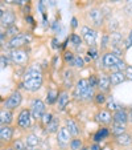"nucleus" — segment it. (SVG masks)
Wrapping results in <instances>:
<instances>
[{
	"label": "nucleus",
	"instance_id": "obj_1",
	"mask_svg": "<svg viewBox=\"0 0 132 150\" xmlns=\"http://www.w3.org/2000/svg\"><path fill=\"white\" fill-rule=\"evenodd\" d=\"M42 84H44V73H42L41 67L38 64H33L25 69L20 86L29 93H34L41 89Z\"/></svg>",
	"mask_w": 132,
	"mask_h": 150
},
{
	"label": "nucleus",
	"instance_id": "obj_2",
	"mask_svg": "<svg viewBox=\"0 0 132 150\" xmlns=\"http://www.w3.org/2000/svg\"><path fill=\"white\" fill-rule=\"evenodd\" d=\"M95 89H93L89 84V79H79L73 88V98L79 102L94 101Z\"/></svg>",
	"mask_w": 132,
	"mask_h": 150
},
{
	"label": "nucleus",
	"instance_id": "obj_3",
	"mask_svg": "<svg viewBox=\"0 0 132 150\" xmlns=\"http://www.w3.org/2000/svg\"><path fill=\"white\" fill-rule=\"evenodd\" d=\"M101 61H102V68L108 72H116V71L124 72L127 68L126 61H124L123 59H120V57H118L111 51L103 52L102 57H101Z\"/></svg>",
	"mask_w": 132,
	"mask_h": 150
},
{
	"label": "nucleus",
	"instance_id": "obj_4",
	"mask_svg": "<svg viewBox=\"0 0 132 150\" xmlns=\"http://www.w3.org/2000/svg\"><path fill=\"white\" fill-rule=\"evenodd\" d=\"M9 61L15 65L24 67L29 62V51H27L25 48H19V49H12L8 53Z\"/></svg>",
	"mask_w": 132,
	"mask_h": 150
},
{
	"label": "nucleus",
	"instance_id": "obj_5",
	"mask_svg": "<svg viewBox=\"0 0 132 150\" xmlns=\"http://www.w3.org/2000/svg\"><path fill=\"white\" fill-rule=\"evenodd\" d=\"M31 33L29 32H20V33H17L15 37H12V39L8 40V42H7V47H8L9 51H12V49H19V48H24V47H27L31 42Z\"/></svg>",
	"mask_w": 132,
	"mask_h": 150
},
{
	"label": "nucleus",
	"instance_id": "obj_6",
	"mask_svg": "<svg viewBox=\"0 0 132 150\" xmlns=\"http://www.w3.org/2000/svg\"><path fill=\"white\" fill-rule=\"evenodd\" d=\"M87 17H89V21L91 23V27L94 29H99L104 25V12L102 8H98V7H94V8H90L89 12H87Z\"/></svg>",
	"mask_w": 132,
	"mask_h": 150
},
{
	"label": "nucleus",
	"instance_id": "obj_7",
	"mask_svg": "<svg viewBox=\"0 0 132 150\" xmlns=\"http://www.w3.org/2000/svg\"><path fill=\"white\" fill-rule=\"evenodd\" d=\"M29 110H31L33 120L41 121L42 116L46 113V104L42 101L41 98H34V100H32V102H31Z\"/></svg>",
	"mask_w": 132,
	"mask_h": 150
},
{
	"label": "nucleus",
	"instance_id": "obj_8",
	"mask_svg": "<svg viewBox=\"0 0 132 150\" xmlns=\"http://www.w3.org/2000/svg\"><path fill=\"white\" fill-rule=\"evenodd\" d=\"M81 37L89 47H95L96 45V40H98V33L93 27L83 25L81 28Z\"/></svg>",
	"mask_w": 132,
	"mask_h": 150
},
{
	"label": "nucleus",
	"instance_id": "obj_9",
	"mask_svg": "<svg viewBox=\"0 0 132 150\" xmlns=\"http://www.w3.org/2000/svg\"><path fill=\"white\" fill-rule=\"evenodd\" d=\"M21 102H23V94L19 89H16L4 100V108L9 109V110H15L21 105Z\"/></svg>",
	"mask_w": 132,
	"mask_h": 150
},
{
	"label": "nucleus",
	"instance_id": "obj_10",
	"mask_svg": "<svg viewBox=\"0 0 132 150\" xmlns=\"http://www.w3.org/2000/svg\"><path fill=\"white\" fill-rule=\"evenodd\" d=\"M32 113L29 110V108H25V109H21L20 113L17 114V126L23 130H28L29 127L32 126Z\"/></svg>",
	"mask_w": 132,
	"mask_h": 150
},
{
	"label": "nucleus",
	"instance_id": "obj_11",
	"mask_svg": "<svg viewBox=\"0 0 132 150\" xmlns=\"http://www.w3.org/2000/svg\"><path fill=\"white\" fill-rule=\"evenodd\" d=\"M71 134L69 133V130L66 129V126H61L57 132V145H58L59 149L65 150L68 149L69 145H70V141H71Z\"/></svg>",
	"mask_w": 132,
	"mask_h": 150
},
{
	"label": "nucleus",
	"instance_id": "obj_12",
	"mask_svg": "<svg viewBox=\"0 0 132 150\" xmlns=\"http://www.w3.org/2000/svg\"><path fill=\"white\" fill-rule=\"evenodd\" d=\"M95 121L98 124H101L102 126H108V125L114 124V118H112V113L108 109H101L96 112L95 114Z\"/></svg>",
	"mask_w": 132,
	"mask_h": 150
},
{
	"label": "nucleus",
	"instance_id": "obj_13",
	"mask_svg": "<svg viewBox=\"0 0 132 150\" xmlns=\"http://www.w3.org/2000/svg\"><path fill=\"white\" fill-rule=\"evenodd\" d=\"M111 81H110V74L106 72H102L101 74H98V91L103 92V93H108L111 91Z\"/></svg>",
	"mask_w": 132,
	"mask_h": 150
},
{
	"label": "nucleus",
	"instance_id": "obj_14",
	"mask_svg": "<svg viewBox=\"0 0 132 150\" xmlns=\"http://www.w3.org/2000/svg\"><path fill=\"white\" fill-rule=\"evenodd\" d=\"M71 100V96L69 93V91L62 88L61 91L58 92V97H57V106H58V110L59 112H64L66 109V106L69 105Z\"/></svg>",
	"mask_w": 132,
	"mask_h": 150
},
{
	"label": "nucleus",
	"instance_id": "obj_15",
	"mask_svg": "<svg viewBox=\"0 0 132 150\" xmlns=\"http://www.w3.org/2000/svg\"><path fill=\"white\" fill-rule=\"evenodd\" d=\"M16 20H17L16 13L13 11H11V9H6L4 15L0 17V25L3 27V28H8V27L15 25Z\"/></svg>",
	"mask_w": 132,
	"mask_h": 150
},
{
	"label": "nucleus",
	"instance_id": "obj_16",
	"mask_svg": "<svg viewBox=\"0 0 132 150\" xmlns=\"http://www.w3.org/2000/svg\"><path fill=\"white\" fill-rule=\"evenodd\" d=\"M15 134V129L11 126V125H0V141L1 142H8L12 141Z\"/></svg>",
	"mask_w": 132,
	"mask_h": 150
},
{
	"label": "nucleus",
	"instance_id": "obj_17",
	"mask_svg": "<svg viewBox=\"0 0 132 150\" xmlns=\"http://www.w3.org/2000/svg\"><path fill=\"white\" fill-rule=\"evenodd\" d=\"M62 82H64V89L66 91H70L71 88H74V72L70 68H66L62 73Z\"/></svg>",
	"mask_w": 132,
	"mask_h": 150
},
{
	"label": "nucleus",
	"instance_id": "obj_18",
	"mask_svg": "<svg viewBox=\"0 0 132 150\" xmlns=\"http://www.w3.org/2000/svg\"><path fill=\"white\" fill-rule=\"evenodd\" d=\"M65 126L71 134V137H79L81 136V125L73 118H66L65 120Z\"/></svg>",
	"mask_w": 132,
	"mask_h": 150
},
{
	"label": "nucleus",
	"instance_id": "obj_19",
	"mask_svg": "<svg viewBox=\"0 0 132 150\" xmlns=\"http://www.w3.org/2000/svg\"><path fill=\"white\" fill-rule=\"evenodd\" d=\"M108 39H110V48L111 49H116L123 47V35L120 32L115 31L108 33Z\"/></svg>",
	"mask_w": 132,
	"mask_h": 150
},
{
	"label": "nucleus",
	"instance_id": "obj_20",
	"mask_svg": "<svg viewBox=\"0 0 132 150\" xmlns=\"http://www.w3.org/2000/svg\"><path fill=\"white\" fill-rule=\"evenodd\" d=\"M110 74V81H111V86H118L122 82L127 80L126 73L123 71H116V72H108Z\"/></svg>",
	"mask_w": 132,
	"mask_h": 150
},
{
	"label": "nucleus",
	"instance_id": "obj_21",
	"mask_svg": "<svg viewBox=\"0 0 132 150\" xmlns=\"http://www.w3.org/2000/svg\"><path fill=\"white\" fill-rule=\"evenodd\" d=\"M112 118L115 124H122V125H126L128 122V112L126 109H119V110L114 112L112 113Z\"/></svg>",
	"mask_w": 132,
	"mask_h": 150
},
{
	"label": "nucleus",
	"instance_id": "obj_22",
	"mask_svg": "<svg viewBox=\"0 0 132 150\" xmlns=\"http://www.w3.org/2000/svg\"><path fill=\"white\" fill-rule=\"evenodd\" d=\"M13 121V110L7 108L0 109V125H11Z\"/></svg>",
	"mask_w": 132,
	"mask_h": 150
},
{
	"label": "nucleus",
	"instance_id": "obj_23",
	"mask_svg": "<svg viewBox=\"0 0 132 150\" xmlns=\"http://www.w3.org/2000/svg\"><path fill=\"white\" fill-rule=\"evenodd\" d=\"M111 134V132H110V127L107 126H103L101 127L99 130L95 132V134L93 136V139H94V144H101L102 141H104V139L107 138V137Z\"/></svg>",
	"mask_w": 132,
	"mask_h": 150
},
{
	"label": "nucleus",
	"instance_id": "obj_24",
	"mask_svg": "<svg viewBox=\"0 0 132 150\" xmlns=\"http://www.w3.org/2000/svg\"><path fill=\"white\" fill-rule=\"evenodd\" d=\"M24 142H25L27 147H38L42 141L37 134L31 133V134H27V137L24 138Z\"/></svg>",
	"mask_w": 132,
	"mask_h": 150
},
{
	"label": "nucleus",
	"instance_id": "obj_25",
	"mask_svg": "<svg viewBox=\"0 0 132 150\" xmlns=\"http://www.w3.org/2000/svg\"><path fill=\"white\" fill-rule=\"evenodd\" d=\"M115 141H116V144H118L119 146H123V147L131 146V145H132V136L126 132V133H123V134H120V136L115 137Z\"/></svg>",
	"mask_w": 132,
	"mask_h": 150
},
{
	"label": "nucleus",
	"instance_id": "obj_26",
	"mask_svg": "<svg viewBox=\"0 0 132 150\" xmlns=\"http://www.w3.org/2000/svg\"><path fill=\"white\" fill-rule=\"evenodd\" d=\"M59 127H61V126H59V118L54 116L53 120H52V121L45 126V133H48V134L56 133L57 134V132H58Z\"/></svg>",
	"mask_w": 132,
	"mask_h": 150
},
{
	"label": "nucleus",
	"instance_id": "obj_27",
	"mask_svg": "<svg viewBox=\"0 0 132 150\" xmlns=\"http://www.w3.org/2000/svg\"><path fill=\"white\" fill-rule=\"evenodd\" d=\"M110 132H111V134H112L114 137H118L120 136V134L126 133L127 132V127L126 125H122V124H111V127H110Z\"/></svg>",
	"mask_w": 132,
	"mask_h": 150
},
{
	"label": "nucleus",
	"instance_id": "obj_28",
	"mask_svg": "<svg viewBox=\"0 0 132 150\" xmlns=\"http://www.w3.org/2000/svg\"><path fill=\"white\" fill-rule=\"evenodd\" d=\"M106 104H107V109H108L110 112H116V110H119V109H122V106L115 101V98H114L112 96L107 97V102H106Z\"/></svg>",
	"mask_w": 132,
	"mask_h": 150
},
{
	"label": "nucleus",
	"instance_id": "obj_29",
	"mask_svg": "<svg viewBox=\"0 0 132 150\" xmlns=\"http://www.w3.org/2000/svg\"><path fill=\"white\" fill-rule=\"evenodd\" d=\"M17 33H20V29L19 27L15 24V25L12 27H8V28H6V31H4V36H6V39H12V37H15Z\"/></svg>",
	"mask_w": 132,
	"mask_h": 150
},
{
	"label": "nucleus",
	"instance_id": "obj_30",
	"mask_svg": "<svg viewBox=\"0 0 132 150\" xmlns=\"http://www.w3.org/2000/svg\"><path fill=\"white\" fill-rule=\"evenodd\" d=\"M94 102H95L96 105H103L107 102V94L103 93V92H95V94H94Z\"/></svg>",
	"mask_w": 132,
	"mask_h": 150
},
{
	"label": "nucleus",
	"instance_id": "obj_31",
	"mask_svg": "<svg viewBox=\"0 0 132 150\" xmlns=\"http://www.w3.org/2000/svg\"><path fill=\"white\" fill-rule=\"evenodd\" d=\"M82 146H83V142L79 137H73L70 141V145H69L70 150H81Z\"/></svg>",
	"mask_w": 132,
	"mask_h": 150
},
{
	"label": "nucleus",
	"instance_id": "obj_32",
	"mask_svg": "<svg viewBox=\"0 0 132 150\" xmlns=\"http://www.w3.org/2000/svg\"><path fill=\"white\" fill-rule=\"evenodd\" d=\"M57 97H58V92L57 91H53V89H50V91L48 92V97H46V104L48 105H53L57 102Z\"/></svg>",
	"mask_w": 132,
	"mask_h": 150
},
{
	"label": "nucleus",
	"instance_id": "obj_33",
	"mask_svg": "<svg viewBox=\"0 0 132 150\" xmlns=\"http://www.w3.org/2000/svg\"><path fill=\"white\" fill-rule=\"evenodd\" d=\"M69 40H70V42L73 44L74 47H75V48H81L82 44H83V40H82V37L79 36V35H77V33H73V35H71Z\"/></svg>",
	"mask_w": 132,
	"mask_h": 150
},
{
	"label": "nucleus",
	"instance_id": "obj_34",
	"mask_svg": "<svg viewBox=\"0 0 132 150\" xmlns=\"http://www.w3.org/2000/svg\"><path fill=\"white\" fill-rule=\"evenodd\" d=\"M71 67H74V68H83V67H85L83 57H82L81 54H75V56H74V60H73Z\"/></svg>",
	"mask_w": 132,
	"mask_h": 150
},
{
	"label": "nucleus",
	"instance_id": "obj_35",
	"mask_svg": "<svg viewBox=\"0 0 132 150\" xmlns=\"http://www.w3.org/2000/svg\"><path fill=\"white\" fill-rule=\"evenodd\" d=\"M12 147L13 150H27V145L24 142V139H16L12 142Z\"/></svg>",
	"mask_w": 132,
	"mask_h": 150
},
{
	"label": "nucleus",
	"instance_id": "obj_36",
	"mask_svg": "<svg viewBox=\"0 0 132 150\" xmlns=\"http://www.w3.org/2000/svg\"><path fill=\"white\" fill-rule=\"evenodd\" d=\"M74 56H75V54H74L71 51H65V53H64V61H65V64H69V67H71V64H73V60H74Z\"/></svg>",
	"mask_w": 132,
	"mask_h": 150
},
{
	"label": "nucleus",
	"instance_id": "obj_37",
	"mask_svg": "<svg viewBox=\"0 0 132 150\" xmlns=\"http://www.w3.org/2000/svg\"><path fill=\"white\" fill-rule=\"evenodd\" d=\"M98 54H99V51H98V48H96V45L95 47H89V49H87V56L90 57L91 60L98 59Z\"/></svg>",
	"mask_w": 132,
	"mask_h": 150
},
{
	"label": "nucleus",
	"instance_id": "obj_38",
	"mask_svg": "<svg viewBox=\"0 0 132 150\" xmlns=\"http://www.w3.org/2000/svg\"><path fill=\"white\" fill-rule=\"evenodd\" d=\"M53 117H54V116H53L52 113H49V112H46V113L44 114V116H42V118H41V124L44 125V127H45L46 125H48L49 122L52 121V120H53Z\"/></svg>",
	"mask_w": 132,
	"mask_h": 150
},
{
	"label": "nucleus",
	"instance_id": "obj_39",
	"mask_svg": "<svg viewBox=\"0 0 132 150\" xmlns=\"http://www.w3.org/2000/svg\"><path fill=\"white\" fill-rule=\"evenodd\" d=\"M89 84L93 89H98V76L96 74H91L89 77Z\"/></svg>",
	"mask_w": 132,
	"mask_h": 150
},
{
	"label": "nucleus",
	"instance_id": "obj_40",
	"mask_svg": "<svg viewBox=\"0 0 132 150\" xmlns=\"http://www.w3.org/2000/svg\"><path fill=\"white\" fill-rule=\"evenodd\" d=\"M8 62H9V57L8 56H4V54H0V71L4 68L8 67Z\"/></svg>",
	"mask_w": 132,
	"mask_h": 150
},
{
	"label": "nucleus",
	"instance_id": "obj_41",
	"mask_svg": "<svg viewBox=\"0 0 132 150\" xmlns=\"http://www.w3.org/2000/svg\"><path fill=\"white\" fill-rule=\"evenodd\" d=\"M124 11L128 16H132V0H126V6H124Z\"/></svg>",
	"mask_w": 132,
	"mask_h": 150
},
{
	"label": "nucleus",
	"instance_id": "obj_42",
	"mask_svg": "<svg viewBox=\"0 0 132 150\" xmlns=\"http://www.w3.org/2000/svg\"><path fill=\"white\" fill-rule=\"evenodd\" d=\"M132 47V29L129 31L128 33V37L126 39V42H124V49H128Z\"/></svg>",
	"mask_w": 132,
	"mask_h": 150
},
{
	"label": "nucleus",
	"instance_id": "obj_43",
	"mask_svg": "<svg viewBox=\"0 0 132 150\" xmlns=\"http://www.w3.org/2000/svg\"><path fill=\"white\" fill-rule=\"evenodd\" d=\"M124 73H126L127 80H132V67H128V65H127V68H126V71H124Z\"/></svg>",
	"mask_w": 132,
	"mask_h": 150
},
{
	"label": "nucleus",
	"instance_id": "obj_44",
	"mask_svg": "<svg viewBox=\"0 0 132 150\" xmlns=\"http://www.w3.org/2000/svg\"><path fill=\"white\" fill-rule=\"evenodd\" d=\"M4 41H6V36H4V32L1 31V29H0V49L3 48Z\"/></svg>",
	"mask_w": 132,
	"mask_h": 150
},
{
	"label": "nucleus",
	"instance_id": "obj_45",
	"mask_svg": "<svg viewBox=\"0 0 132 150\" xmlns=\"http://www.w3.org/2000/svg\"><path fill=\"white\" fill-rule=\"evenodd\" d=\"M15 4H16V6H19V7H24L27 4V0H16V1H15Z\"/></svg>",
	"mask_w": 132,
	"mask_h": 150
},
{
	"label": "nucleus",
	"instance_id": "obj_46",
	"mask_svg": "<svg viewBox=\"0 0 132 150\" xmlns=\"http://www.w3.org/2000/svg\"><path fill=\"white\" fill-rule=\"evenodd\" d=\"M71 27H73V28H77V27H78V21H77V17H73V19H71Z\"/></svg>",
	"mask_w": 132,
	"mask_h": 150
},
{
	"label": "nucleus",
	"instance_id": "obj_47",
	"mask_svg": "<svg viewBox=\"0 0 132 150\" xmlns=\"http://www.w3.org/2000/svg\"><path fill=\"white\" fill-rule=\"evenodd\" d=\"M25 20H27V21H28V23H29V24H33V23H34V20H33V17H32V16H31V15H28V16H25Z\"/></svg>",
	"mask_w": 132,
	"mask_h": 150
},
{
	"label": "nucleus",
	"instance_id": "obj_48",
	"mask_svg": "<svg viewBox=\"0 0 132 150\" xmlns=\"http://www.w3.org/2000/svg\"><path fill=\"white\" fill-rule=\"evenodd\" d=\"M90 149L91 150H101V146H99V144H94L90 146Z\"/></svg>",
	"mask_w": 132,
	"mask_h": 150
},
{
	"label": "nucleus",
	"instance_id": "obj_49",
	"mask_svg": "<svg viewBox=\"0 0 132 150\" xmlns=\"http://www.w3.org/2000/svg\"><path fill=\"white\" fill-rule=\"evenodd\" d=\"M53 48H54V49L59 48V42L57 41V39H53Z\"/></svg>",
	"mask_w": 132,
	"mask_h": 150
},
{
	"label": "nucleus",
	"instance_id": "obj_50",
	"mask_svg": "<svg viewBox=\"0 0 132 150\" xmlns=\"http://www.w3.org/2000/svg\"><path fill=\"white\" fill-rule=\"evenodd\" d=\"M53 29H54V31H56V32H57V29H58V31H59V24L57 23V21H56V23H54V25H53Z\"/></svg>",
	"mask_w": 132,
	"mask_h": 150
},
{
	"label": "nucleus",
	"instance_id": "obj_51",
	"mask_svg": "<svg viewBox=\"0 0 132 150\" xmlns=\"http://www.w3.org/2000/svg\"><path fill=\"white\" fill-rule=\"evenodd\" d=\"M128 122H132V108H131V110H129V113H128Z\"/></svg>",
	"mask_w": 132,
	"mask_h": 150
},
{
	"label": "nucleus",
	"instance_id": "obj_52",
	"mask_svg": "<svg viewBox=\"0 0 132 150\" xmlns=\"http://www.w3.org/2000/svg\"><path fill=\"white\" fill-rule=\"evenodd\" d=\"M15 1H16V0H4L6 4H15Z\"/></svg>",
	"mask_w": 132,
	"mask_h": 150
},
{
	"label": "nucleus",
	"instance_id": "obj_53",
	"mask_svg": "<svg viewBox=\"0 0 132 150\" xmlns=\"http://www.w3.org/2000/svg\"><path fill=\"white\" fill-rule=\"evenodd\" d=\"M0 150H13V147H12V146H7V147H1Z\"/></svg>",
	"mask_w": 132,
	"mask_h": 150
},
{
	"label": "nucleus",
	"instance_id": "obj_54",
	"mask_svg": "<svg viewBox=\"0 0 132 150\" xmlns=\"http://www.w3.org/2000/svg\"><path fill=\"white\" fill-rule=\"evenodd\" d=\"M27 150H42L40 147H27Z\"/></svg>",
	"mask_w": 132,
	"mask_h": 150
},
{
	"label": "nucleus",
	"instance_id": "obj_55",
	"mask_svg": "<svg viewBox=\"0 0 132 150\" xmlns=\"http://www.w3.org/2000/svg\"><path fill=\"white\" fill-rule=\"evenodd\" d=\"M107 1H110V3H119L122 0H107Z\"/></svg>",
	"mask_w": 132,
	"mask_h": 150
},
{
	"label": "nucleus",
	"instance_id": "obj_56",
	"mask_svg": "<svg viewBox=\"0 0 132 150\" xmlns=\"http://www.w3.org/2000/svg\"><path fill=\"white\" fill-rule=\"evenodd\" d=\"M3 15H4V9H3V8H1V7H0V17L3 16Z\"/></svg>",
	"mask_w": 132,
	"mask_h": 150
},
{
	"label": "nucleus",
	"instance_id": "obj_57",
	"mask_svg": "<svg viewBox=\"0 0 132 150\" xmlns=\"http://www.w3.org/2000/svg\"><path fill=\"white\" fill-rule=\"evenodd\" d=\"M0 149H1V141H0Z\"/></svg>",
	"mask_w": 132,
	"mask_h": 150
}]
</instances>
